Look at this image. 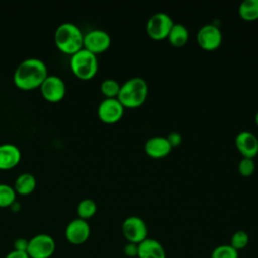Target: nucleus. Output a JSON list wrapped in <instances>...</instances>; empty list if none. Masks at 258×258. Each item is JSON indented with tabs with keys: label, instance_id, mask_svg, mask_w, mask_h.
I'll return each instance as SVG.
<instances>
[{
	"label": "nucleus",
	"instance_id": "nucleus-1",
	"mask_svg": "<svg viewBox=\"0 0 258 258\" xmlns=\"http://www.w3.org/2000/svg\"><path fill=\"white\" fill-rule=\"evenodd\" d=\"M47 75V67L44 61L30 56L19 62L14 71L13 81L20 89L30 90L40 86Z\"/></svg>",
	"mask_w": 258,
	"mask_h": 258
},
{
	"label": "nucleus",
	"instance_id": "nucleus-2",
	"mask_svg": "<svg viewBox=\"0 0 258 258\" xmlns=\"http://www.w3.org/2000/svg\"><path fill=\"white\" fill-rule=\"evenodd\" d=\"M148 95V85L141 77H133L121 85L118 100L124 108L134 109L140 107Z\"/></svg>",
	"mask_w": 258,
	"mask_h": 258
},
{
	"label": "nucleus",
	"instance_id": "nucleus-3",
	"mask_svg": "<svg viewBox=\"0 0 258 258\" xmlns=\"http://www.w3.org/2000/svg\"><path fill=\"white\" fill-rule=\"evenodd\" d=\"M54 41L61 51L73 54L83 47L84 34L77 24L62 22L55 29Z\"/></svg>",
	"mask_w": 258,
	"mask_h": 258
},
{
	"label": "nucleus",
	"instance_id": "nucleus-4",
	"mask_svg": "<svg viewBox=\"0 0 258 258\" xmlns=\"http://www.w3.org/2000/svg\"><path fill=\"white\" fill-rule=\"evenodd\" d=\"M70 66L77 77L88 80L93 78L98 71V58L95 53L82 47L72 54Z\"/></svg>",
	"mask_w": 258,
	"mask_h": 258
},
{
	"label": "nucleus",
	"instance_id": "nucleus-5",
	"mask_svg": "<svg viewBox=\"0 0 258 258\" xmlns=\"http://www.w3.org/2000/svg\"><path fill=\"white\" fill-rule=\"evenodd\" d=\"M174 24L172 18L165 12H156L152 14L146 22V33L155 40L167 38V35Z\"/></svg>",
	"mask_w": 258,
	"mask_h": 258
},
{
	"label": "nucleus",
	"instance_id": "nucleus-6",
	"mask_svg": "<svg viewBox=\"0 0 258 258\" xmlns=\"http://www.w3.org/2000/svg\"><path fill=\"white\" fill-rule=\"evenodd\" d=\"M55 241L48 234H37L28 240L26 252L29 258H50L55 251Z\"/></svg>",
	"mask_w": 258,
	"mask_h": 258
},
{
	"label": "nucleus",
	"instance_id": "nucleus-7",
	"mask_svg": "<svg viewBox=\"0 0 258 258\" xmlns=\"http://www.w3.org/2000/svg\"><path fill=\"white\" fill-rule=\"evenodd\" d=\"M122 233L127 242L139 244L148 238V228L144 220L138 216H129L122 223Z\"/></svg>",
	"mask_w": 258,
	"mask_h": 258
},
{
	"label": "nucleus",
	"instance_id": "nucleus-8",
	"mask_svg": "<svg viewBox=\"0 0 258 258\" xmlns=\"http://www.w3.org/2000/svg\"><path fill=\"white\" fill-rule=\"evenodd\" d=\"M223 40L221 29L213 23H207L201 26L197 32V42L204 50L212 51L217 49Z\"/></svg>",
	"mask_w": 258,
	"mask_h": 258
},
{
	"label": "nucleus",
	"instance_id": "nucleus-9",
	"mask_svg": "<svg viewBox=\"0 0 258 258\" xmlns=\"http://www.w3.org/2000/svg\"><path fill=\"white\" fill-rule=\"evenodd\" d=\"M91 227L87 220L75 218L71 220L64 229V236L69 243L73 245H82L90 237Z\"/></svg>",
	"mask_w": 258,
	"mask_h": 258
},
{
	"label": "nucleus",
	"instance_id": "nucleus-10",
	"mask_svg": "<svg viewBox=\"0 0 258 258\" xmlns=\"http://www.w3.org/2000/svg\"><path fill=\"white\" fill-rule=\"evenodd\" d=\"M124 109L118 98H105L98 106V116L103 122L113 124L123 117Z\"/></svg>",
	"mask_w": 258,
	"mask_h": 258
},
{
	"label": "nucleus",
	"instance_id": "nucleus-11",
	"mask_svg": "<svg viewBox=\"0 0 258 258\" xmlns=\"http://www.w3.org/2000/svg\"><path fill=\"white\" fill-rule=\"evenodd\" d=\"M110 44L111 36L103 29H92L84 35L83 47L95 54L107 50Z\"/></svg>",
	"mask_w": 258,
	"mask_h": 258
},
{
	"label": "nucleus",
	"instance_id": "nucleus-12",
	"mask_svg": "<svg viewBox=\"0 0 258 258\" xmlns=\"http://www.w3.org/2000/svg\"><path fill=\"white\" fill-rule=\"evenodd\" d=\"M42 96L51 102L62 99L66 94V84L63 80L56 75H47L40 85Z\"/></svg>",
	"mask_w": 258,
	"mask_h": 258
},
{
	"label": "nucleus",
	"instance_id": "nucleus-13",
	"mask_svg": "<svg viewBox=\"0 0 258 258\" xmlns=\"http://www.w3.org/2000/svg\"><path fill=\"white\" fill-rule=\"evenodd\" d=\"M235 145L243 157L254 158L258 154V138L251 131H240L235 137Z\"/></svg>",
	"mask_w": 258,
	"mask_h": 258
},
{
	"label": "nucleus",
	"instance_id": "nucleus-14",
	"mask_svg": "<svg viewBox=\"0 0 258 258\" xmlns=\"http://www.w3.org/2000/svg\"><path fill=\"white\" fill-rule=\"evenodd\" d=\"M172 147L165 136H152L144 144L145 153L152 158H162L167 156Z\"/></svg>",
	"mask_w": 258,
	"mask_h": 258
},
{
	"label": "nucleus",
	"instance_id": "nucleus-15",
	"mask_svg": "<svg viewBox=\"0 0 258 258\" xmlns=\"http://www.w3.org/2000/svg\"><path fill=\"white\" fill-rule=\"evenodd\" d=\"M137 258H166V252L159 241L146 238L138 244Z\"/></svg>",
	"mask_w": 258,
	"mask_h": 258
},
{
	"label": "nucleus",
	"instance_id": "nucleus-16",
	"mask_svg": "<svg viewBox=\"0 0 258 258\" xmlns=\"http://www.w3.org/2000/svg\"><path fill=\"white\" fill-rule=\"evenodd\" d=\"M21 157L19 148L12 143L0 144V168L8 169L16 165Z\"/></svg>",
	"mask_w": 258,
	"mask_h": 258
},
{
	"label": "nucleus",
	"instance_id": "nucleus-17",
	"mask_svg": "<svg viewBox=\"0 0 258 258\" xmlns=\"http://www.w3.org/2000/svg\"><path fill=\"white\" fill-rule=\"evenodd\" d=\"M189 37V32L186 26L182 23H174L167 35V39L173 46H183Z\"/></svg>",
	"mask_w": 258,
	"mask_h": 258
},
{
	"label": "nucleus",
	"instance_id": "nucleus-18",
	"mask_svg": "<svg viewBox=\"0 0 258 258\" xmlns=\"http://www.w3.org/2000/svg\"><path fill=\"white\" fill-rule=\"evenodd\" d=\"M36 185L35 176L30 172H22L20 173L14 182L15 190L20 195H28L30 194Z\"/></svg>",
	"mask_w": 258,
	"mask_h": 258
},
{
	"label": "nucleus",
	"instance_id": "nucleus-19",
	"mask_svg": "<svg viewBox=\"0 0 258 258\" xmlns=\"http://www.w3.org/2000/svg\"><path fill=\"white\" fill-rule=\"evenodd\" d=\"M238 13L247 21L258 19V0H243L239 5Z\"/></svg>",
	"mask_w": 258,
	"mask_h": 258
},
{
	"label": "nucleus",
	"instance_id": "nucleus-20",
	"mask_svg": "<svg viewBox=\"0 0 258 258\" xmlns=\"http://www.w3.org/2000/svg\"><path fill=\"white\" fill-rule=\"evenodd\" d=\"M97 212V204L94 200L86 198L79 202L77 206L78 218L88 220L93 217Z\"/></svg>",
	"mask_w": 258,
	"mask_h": 258
},
{
	"label": "nucleus",
	"instance_id": "nucleus-21",
	"mask_svg": "<svg viewBox=\"0 0 258 258\" xmlns=\"http://www.w3.org/2000/svg\"><path fill=\"white\" fill-rule=\"evenodd\" d=\"M16 190L7 183H0V207L11 206L15 202Z\"/></svg>",
	"mask_w": 258,
	"mask_h": 258
},
{
	"label": "nucleus",
	"instance_id": "nucleus-22",
	"mask_svg": "<svg viewBox=\"0 0 258 258\" xmlns=\"http://www.w3.org/2000/svg\"><path fill=\"white\" fill-rule=\"evenodd\" d=\"M211 258H239V253L230 244H223L213 249Z\"/></svg>",
	"mask_w": 258,
	"mask_h": 258
},
{
	"label": "nucleus",
	"instance_id": "nucleus-23",
	"mask_svg": "<svg viewBox=\"0 0 258 258\" xmlns=\"http://www.w3.org/2000/svg\"><path fill=\"white\" fill-rule=\"evenodd\" d=\"M121 85L115 79H105L100 86L102 93L106 98H117Z\"/></svg>",
	"mask_w": 258,
	"mask_h": 258
},
{
	"label": "nucleus",
	"instance_id": "nucleus-24",
	"mask_svg": "<svg viewBox=\"0 0 258 258\" xmlns=\"http://www.w3.org/2000/svg\"><path fill=\"white\" fill-rule=\"evenodd\" d=\"M248 243H249L248 233L243 230H238L232 235L230 245L239 252L240 250L246 248Z\"/></svg>",
	"mask_w": 258,
	"mask_h": 258
},
{
	"label": "nucleus",
	"instance_id": "nucleus-25",
	"mask_svg": "<svg viewBox=\"0 0 258 258\" xmlns=\"http://www.w3.org/2000/svg\"><path fill=\"white\" fill-rule=\"evenodd\" d=\"M255 162L253 158L242 157V159L238 163V171L243 176H250L255 171Z\"/></svg>",
	"mask_w": 258,
	"mask_h": 258
},
{
	"label": "nucleus",
	"instance_id": "nucleus-26",
	"mask_svg": "<svg viewBox=\"0 0 258 258\" xmlns=\"http://www.w3.org/2000/svg\"><path fill=\"white\" fill-rule=\"evenodd\" d=\"M166 139L168 140V142L172 148L179 146L182 142V136L177 131H172V132L168 133V135L166 136Z\"/></svg>",
	"mask_w": 258,
	"mask_h": 258
},
{
	"label": "nucleus",
	"instance_id": "nucleus-27",
	"mask_svg": "<svg viewBox=\"0 0 258 258\" xmlns=\"http://www.w3.org/2000/svg\"><path fill=\"white\" fill-rule=\"evenodd\" d=\"M123 252L127 257H137L138 254V244L127 242L123 248Z\"/></svg>",
	"mask_w": 258,
	"mask_h": 258
},
{
	"label": "nucleus",
	"instance_id": "nucleus-28",
	"mask_svg": "<svg viewBox=\"0 0 258 258\" xmlns=\"http://www.w3.org/2000/svg\"><path fill=\"white\" fill-rule=\"evenodd\" d=\"M5 258H29V256H28L26 251L12 250L9 253H7Z\"/></svg>",
	"mask_w": 258,
	"mask_h": 258
},
{
	"label": "nucleus",
	"instance_id": "nucleus-29",
	"mask_svg": "<svg viewBox=\"0 0 258 258\" xmlns=\"http://www.w3.org/2000/svg\"><path fill=\"white\" fill-rule=\"evenodd\" d=\"M27 244L28 240L19 238L14 242V250H19V251H26L27 249Z\"/></svg>",
	"mask_w": 258,
	"mask_h": 258
},
{
	"label": "nucleus",
	"instance_id": "nucleus-30",
	"mask_svg": "<svg viewBox=\"0 0 258 258\" xmlns=\"http://www.w3.org/2000/svg\"><path fill=\"white\" fill-rule=\"evenodd\" d=\"M255 122H256V124H257V126H258V111H257L256 114H255Z\"/></svg>",
	"mask_w": 258,
	"mask_h": 258
}]
</instances>
